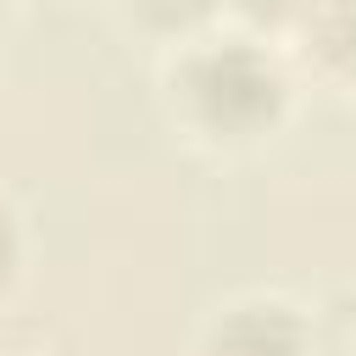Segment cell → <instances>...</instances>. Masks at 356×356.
Returning <instances> with one entry per match:
<instances>
[{
    "instance_id": "cell-1",
    "label": "cell",
    "mask_w": 356,
    "mask_h": 356,
    "mask_svg": "<svg viewBox=\"0 0 356 356\" xmlns=\"http://www.w3.org/2000/svg\"><path fill=\"white\" fill-rule=\"evenodd\" d=\"M172 106L189 128L211 134V139H256L273 134L284 106H289V83L278 72V61L250 44V39H211V44H189L172 61Z\"/></svg>"
},
{
    "instance_id": "cell-2",
    "label": "cell",
    "mask_w": 356,
    "mask_h": 356,
    "mask_svg": "<svg viewBox=\"0 0 356 356\" xmlns=\"http://www.w3.org/2000/svg\"><path fill=\"white\" fill-rule=\"evenodd\" d=\"M200 356H312V323L278 295H245L211 317Z\"/></svg>"
},
{
    "instance_id": "cell-3",
    "label": "cell",
    "mask_w": 356,
    "mask_h": 356,
    "mask_svg": "<svg viewBox=\"0 0 356 356\" xmlns=\"http://www.w3.org/2000/svg\"><path fill=\"white\" fill-rule=\"evenodd\" d=\"M312 356H356V289L334 295L312 323Z\"/></svg>"
},
{
    "instance_id": "cell-4",
    "label": "cell",
    "mask_w": 356,
    "mask_h": 356,
    "mask_svg": "<svg viewBox=\"0 0 356 356\" xmlns=\"http://www.w3.org/2000/svg\"><path fill=\"white\" fill-rule=\"evenodd\" d=\"M222 0H128V11L150 28V33H195Z\"/></svg>"
},
{
    "instance_id": "cell-5",
    "label": "cell",
    "mask_w": 356,
    "mask_h": 356,
    "mask_svg": "<svg viewBox=\"0 0 356 356\" xmlns=\"http://www.w3.org/2000/svg\"><path fill=\"white\" fill-rule=\"evenodd\" d=\"M228 11H239L245 22H261V28H284V22H300L312 11V0H222Z\"/></svg>"
},
{
    "instance_id": "cell-6",
    "label": "cell",
    "mask_w": 356,
    "mask_h": 356,
    "mask_svg": "<svg viewBox=\"0 0 356 356\" xmlns=\"http://www.w3.org/2000/svg\"><path fill=\"white\" fill-rule=\"evenodd\" d=\"M17 267H22V217H17V206L0 195V284H11Z\"/></svg>"
},
{
    "instance_id": "cell-7",
    "label": "cell",
    "mask_w": 356,
    "mask_h": 356,
    "mask_svg": "<svg viewBox=\"0 0 356 356\" xmlns=\"http://www.w3.org/2000/svg\"><path fill=\"white\" fill-rule=\"evenodd\" d=\"M345 78H350V83H356V61H350V72H345Z\"/></svg>"
},
{
    "instance_id": "cell-8",
    "label": "cell",
    "mask_w": 356,
    "mask_h": 356,
    "mask_svg": "<svg viewBox=\"0 0 356 356\" xmlns=\"http://www.w3.org/2000/svg\"><path fill=\"white\" fill-rule=\"evenodd\" d=\"M0 11H6V0H0Z\"/></svg>"
}]
</instances>
